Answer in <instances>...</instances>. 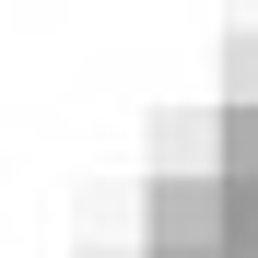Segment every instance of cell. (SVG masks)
Here are the masks:
<instances>
[{"instance_id": "cell-1", "label": "cell", "mask_w": 258, "mask_h": 258, "mask_svg": "<svg viewBox=\"0 0 258 258\" xmlns=\"http://www.w3.org/2000/svg\"><path fill=\"white\" fill-rule=\"evenodd\" d=\"M211 246H235V188L223 176H153L141 258H211Z\"/></svg>"}, {"instance_id": "cell-2", "label": "cell", "mask_w": 258, "mask_h": 258, "mask_svg": "<svg viewBox=\"0 0 258 258\" xmlns=\"http://www.w3.org/2000/svg\"><path fill=\"white\" fill-rule=\"evenodd\" d=\"M141 176H223V106H164L141 129Z\"/></svg>"}, {"instance_id": "cell-3", "label": "cell", "mask_w": 258, "mask_h": 258, "mask_svg": "<svg viewBox=\"0 0 258 258\" xmlns=\"http://www.w3.org/2000/svg\"><path fill=\"white\" fill-rule=\"evenodd\" d=\"M223 106H258V24L223 35Z\"/></svg>"}, {"instance_id": "cell-4", "label": "cell", "mask_w": 258, "mask_h": 258, "mask_svg": "<svg viewBox=\"0 0 258 258\" xmlns=\"http://www.w3.org/2000/svg\"><path fill=\"white\" fill-rule=\"evenodd\" d=\"M71 258H141V246H71Z\"/></svg>"}]
</instances>
